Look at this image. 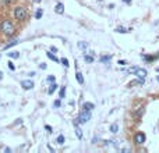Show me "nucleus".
Wrapping results in <instances>:
<instances>
[{
    "mask_svg": "<svg viewBox=\"0 0 159 153\" xmlns=\"http://www.w3.org/2000/svg\"><path fill=\"white\" fill-rule=\"evenodd\" d=\"M64 96H66V86H62V88H60V93H59V98H60V99H63Z\"/></svg>",
    "mask_w": 159,
    "mask_h": 153,
    "instance_id": "obj_18",
    "label": "nucleus"
},
{
    "mask_svg": "<svg viewBox=\"0 0 159 153\" xmlns=\"http://www.w3.org/2000/svg\"><path fill=\"white\" fill-rule=\"evenodd\" d=\"M117 131H119V125H117V124H112V125H110V132L116 134Z\"/></svg>",
    "mask_w": 159,
    "mask_h": 153,
    "instance_id": "obj_19",
    "label": "nucleus"
},
{
    "mask_svg": "<svg viewBox=\"0 0 159 153\" xmlns=\"http://www.w3.org/2000/svg\"><path fill=\"white\" fill-rule=\"evenodd\" d=\"M147 70H144V68H138L137 70V72H136V75L138 77V78H141V79H145V77H147Z\"/></svg>",
    "mask_w": 159,
    "mask_h": 153,
    "instance_id": "obj_6",
    "label": "nucleus"
},
{
    "mask_svg": "<svg viewBox=\"0 0 159 153\" xmlns=\"http://www.w3.org/2000/svg\"><path fill=\"white\" fill-rule=\"evenodd\" d=\"M2 78H3V72L0 71V79H2Z\"/></svg>",
    "mask_w": 159,
    "mask_h": 153,
    "instance_id": "obj_36",
    "label": "nucleus"
},
{
    "mask_svg": "<svg viewBox=\"0 0 159 153\" xmlns=\"http://www.w3.org/2000/svg\"><path fill=\"white\" fill-rule=\"evenodd\" d=\"M39 68H41V70H46V64H45V63L39 64Z\"/></svg>",
    "mask_w": 159,
    "mask_h": 153,
    "instance_id": "obj_30",
    "label": "nucleus"
},
{
    "mask_svg": "<svg viewBox=\"0 0 159 153\" xmlns=\"http://www.w3.org/2000/svg\"><path fill=\"white\" fill-rule=\"evenodd\" d=\"M42 16H43V10H42V9H38L37 13H35V18L39 20V18H42Z\"/></svg>",
    "mask_w": 159,
    "mask_h": 153,
    "instance_id": "obj_16",
    "label": "nucleus"
},
{
    "mask_svg": "<svg viewBox=\"0 0 159 153\" xmlns=\"http://www.w3.org/2000/svg\"><path fill=\"white\" fill-rule=\"evenodd\" d=\"M137 70H138V67H130V68H127V72L129 74H136Z\"/></svg>",
    "mask_w": 159,
    "mask_h": 153,
    "instance_id": "obj_25",
    "label": "nucleus"
},
{
    "mask_svg": "<svg viewBox=\"0 0 159 153\" xmlns=\"http://www.w3.org/2000/svg\"><path fill=\"white\" fill-rule=\"evenodd\" d=\"M55 107H60V99H57V100L55 102Z\"/></svg>",
    "mask_w": 159,
    "mask_h": 153,
    "instance_id": "obj_31",
    "label": "nucleus"
},
{
    "mask_svg": "<svg viewBox=\"0 0 159 153\" xmlns=\"http://www.w3.org/2000/svg\"><path fill=\"white\" fill-rule=\"evenodd\" d=\"M50 50H52V52H57V47H55V46H52V47H50Z\"/></svg>",
    "mask_w": 159,
    "mask_h": 153,
    "instance_id": "obj_34",
    "label": "nucleus"
},
{
    "mask_svg": "<svg viewBox=\"0 0 159 153\" xmlns=\"http://www.w3.org/2000/svg\"><path fill=\"white\" fill-rule=\"evenodd\" d=\"M147 137L144 132H137L136 135H134V142L137 143V145H143L144 142H145Z\"/></svg>",
    "mask_w": 159,
    "mask_h": 153,
    "instance_id": "obj_4",
    "label": "nucleus"
},
{
    "mask_svg": "<svg viewBox=\"0 0 159 153\" xmlns=\"http://www.w3.org/2000/svg\"><path fill=\"white\" fill-rule=\"evenodd\" d=\"M7 56L10 59H18L20 57V52H11V53H7Z\"/></svg>",
    "mask_w": 159,
    "mask_h": 153,
    "instance_id": "obj_14",
    "label": "nucleus"
},
{
    "mask_svg": "<svg viewBox=\"0 0 159 153\" xmlns=\"http://www.w3.org/2000/svg\"><path fill=\"white\" fill-rule=\"evenodd\" d=\"M56 142L59 143V145H63V143H64V135H59L57 139H56Z\"/></svg>",
    "mask_w": 159,
    "mask_h": 153,
    "instance_id": "obj_24",
    "label": "nucleus"
},
{
    "mask_svg": "<svg viewBox=\"0 0 159 153\" xmlns=\"http://www.w3.org/2000/svg\"><path fill=\"white\" fill-rule=\"evenodd\" d=\"M11 0H4V3H10Z\"/></svg>",
    "mask_w": 159,
    "mask_h": 153,
    "instance_id": "obj_37",
    "label": "nucleus"
},
{
    "mask_svg": "<svg viewBox=\"0 0 159 153\" xmlns=\"http://www.w3.org/2000/svg\"><path fill=\"white\" fill-rule=\"evenodd\" d=\"M14 17H16V20H18V21L25 20L26 18V10L21 6L16 7V9H14Z\"/></svg>",
    "mask_w": 159,
    "mask_h": 153,
    "instance_id": "obj_2",
    "label": "nucleus"
},
{
    "mask_svg": "<svg viewBox=\"0 0 159 153\" xmlns=\"http://www.w3.org/2000/svg\"><path fill=\"white\" fill-rule=\"evenodd\" d=\"M60 61H62V64H63L64 67H66V68H67V67H69V60H67L66 57H63V59L60 60Z\"/></svg>",
    "mask_w": 159,
    "mask_h": 153,
    "instance_id": "obj_27",
    "label": "nucleus"
},
{
    "mask_svg": "<svg viewBox=\"0 0 159 153\" xmlns=\"http://www.w3.org/2000/svg\"><path fill=\"white\" fill-rule=\"evenodd\" d=\"M110 60H112V56H102L101 57V61L102 63H109Z\"/></svg>",
    "mask_w": 159,
    "mask_h": 153,
    "instance_id": "obj_21",
    "label": "nucleus"
},
{
    "mask_svg": "<svg viewBox=\"0 0 159 153\" xmlns=\"http://www.w3.org/2000/svg\"><path fill=\"white\" fill-rule=\"evenodd\" d=\"M74 128H76V134H77V137H78V139H81L83 138V131H81V128L78 127V121H74Z\"/></svg>",
    "mask_w": 159,
    "mask_h": 153,
    "instance_id": "obj_7",
    "label": "nucleus"
},
{
    "mask_svg": "<svg viewBox=\"0 0 159 153\" xmlns=\"http://www.w3.org/2000/svg\"><path fill=\"white\" fill-rule=\"evenodd\" d=\"M78 47L81 50H87V47H88V43H87V42H78Z\"/></svg>",
    "mask_w": 159,
    "mask_h": 153,
    "instance_id": "obj_22",
    "label": "nucleus"
},
{
    "mask_svg": "<svg viewBox=\"0 0 159 153\" xmlns=\"http://www.w3.org/2000/svg\"><path fill=\"white\" fill-rule=\"evenodd\" d=\"M156 79H158V81H159V75H158V78H156Z\"/></svg>",
    "mask_w": 159,
    "mask_h": 153,
    "instance_id": "obj_39",
    "label": "nucleus"
},
{
    "mask_svg": "<svg viewBox=\"0 0 159 153\" xmlns=\"http://www.w3.org/2000/svg\"><path fill=\"white\" fill-rule=\"evenodd\" d=\"M7 65H9V68H10V70H13V71H14V70H16V67H14V64H13V63H11V61H9V63H7Z\"/></svg>",
    "mask_w": 159,
    "mask_h": 153,
    "instance_id": "obj_29",
    "label": "nucleus"
},
{
    "mask_svg": "<svg viewBox=\"0 0 159 153\" xmlns=\"http://www.w3.org/2000/svg\"><path fill=\"white\" fill-rule=\"evenodd\" d=\"M91 120V110H83L78 116V124H85Z\"/></svg>",
    "mask_w": 159,
    "mask_h": 153,
    "instance_id": "obj_3",
    "label": "nucleus"
},
{
    "mask_svg": "<svg viewBox=\"0 0 159 153\" xmlns=\"http://www.w3.org/2000/svg\"><path fill=\"white\" fill-rule=\"evenodd\" d=\"M84 60H85V61L87 63H92L94 61V57H92V56H84Z\"/></svg>",
    "mask_w": 159,
    "mask_h": 153,
    "instance_id": "obj_26",
    "label": "nucleus"
},
{
    "mask_svg": "<svg viewBox=\"0 0 159 153\" xmlns=\"http://www.w3.org/2000/svg\"><path fill=\"white\" fill-rule=\"evenodd\" d=\"M143 114H144V106H143V107H138V110H136V111H134V116H136L137 118H138V117H141Z\"/></svg>",
    "mask_w": 159,
    "mask_h": 153,
    "instance_id": "obj_13",
    "label": "nucleus"
},
{
    "mask_svg": "<svg viewBox=\"0 0 159 153\" xmlns=\"http://www.w3.org/2000/svg\"><path fill=\"white\" fill-rule=\"evenodd\" d=\"M45 128H46V131H48V132H52V127H50V125H46V127H45Z\"/></svg>",
    "mask_w": 159,
    "mask_h": 153,
    "instance_id": "obj_33",
    "label": "nucleus"
},
{
    "mask_svg": "<svg viewBox=\"0 0 159 153\" xmlns=\"http://www.w3.org/2000/svg\"><path fill=\"white\" fill-rule=\"evenodd\" d=\"M117 64H120V65H126L127 61H124V60H119V63H117Z\"/></svg>",
    "mask_w": 159,
    "mask_h": 153,
    "instance_id": "obj_32",
    "label": "nucleus"
},
{
    "mask_svg": "<svg viewBox=\"0 0 159 153\" xmlns=\"http://www.w3.org/2000/svg\"><path fill=\"white\" fill-rule=\"evenodd\" d=\"M158 57H159V54L158 56H144V60H147V61H152V60L158 59Z\"/></svg>",
    "mask_w": 159,
    "mask_h": 153,
    "instance_id": "obj_23",
    "label": "nucleus"
},
{
    "mask_svg": "<svg viewBox=\"0 0 159 153\" xmlns=\"http://www.w3.org/2000/svg\"><path fill=\"white\" fill-rule=\"evenodd\" d=\"M94 107H95V106H94V103H90V102H87V103L83 104V109H84V110H92Z\"/></svg>",
    "mask_w": 159,
    "mask_h": 153,
    "instance_id": "obj_10",
    "label": "nucleus"
},
{
    "mask_svg": "<svg viewBox=\"0 0 159 153\" xmlns=\"http://www.w3.org/2000/svg\"><path fill=\"white\" fill-rule=\"evenodd\" d=\"M55 11H56L57 14H63L64 13V4L63 3H57L56 7H55Z\"/></svg>",
    "mask_w": 159,
    "mask_h": 153,
    "instance_id": "obj_8",
    "label": "nucleus"
},
{
    "mask_svg": "<svg viewBox=\"0 0 159 153\" xmlns=\"http://www.w3.org/2000/svg\"><path fill=\"white\" fill-rule=\"evenodd\" d=\"M129 31H131V30H126V28H123V26H117L116 28V32H119V33H126V32H129Z\"/></svg>",
    "mask_w": 159,
    "mask_h": 153,
    "instance_id": "obj_20",
    "label": "nucleus"
},
{
    "mask_svg": "<svg viewBox=\"0 0 159 153\" xmlns=\"http://www.w3.org/2000/svg\"><path fill=\"white\" fill-rule=\"evenodd\" d=\"M55 75H49V77H48V82H55Z\"/></svg>",
    "mask_w": 159,
    "mask_h": 153,
    "instance_id": "obj_28",
    "label": "nucleus"
},
{
    "mask_svg": "<svg viewBox=\"0 0 159 153\" xmlns=\"http://www.w3.org/2000/svg\"><path fill=\"white\" fill-rule=\"evenodd\" d=\"M123 2H124L126 4H131V0H123Z\"/></svg>",
    "mask_w": 159,
    "mask_h": 153,
    "instance_id": "obj_35",
    "label": "nucleus"
},
{
    "mask_svg": "<svg viewBox=\"0 0 159 153\" xmlns=\"http://www.w3.org/2000/svg\"><path fill=\"white\" fill-rule=\"evenodd\" d=\"M46 56H48V57H49V59L50 60H53V61H56V63H59L60 61V60L59 59H57V57H56V56H55V54H52V53H46Z\"/></svg>",
    "mask_w": 159,
    "mask_h": 153,
    "instance_id": "obj_17",
    "label": "nucleus"
},
{
    "mask_svg": "<svg viewBox=\"0 0 159 153\" xmlns=\"http://www.w3.org/2000/svg\"><path fill=\"white\" fill-rule=\"evenodd\" d=\"M2 31H3L4 35L13 36L14 32H16V26H14V24L10 20H3V23H2Z\"/></svg>",
    "mask_w": 159,
    "mask_h": 153,
    "instance_id": "obj_1",
    "label": "nucleus"
},
{
    "mask_svg": "<svg viewBox=\"0 0 159 153\" xmlns=\"http://www.w3.org/2000/svg\"><path fill=\"white\" fill-rule=\"evenodd\" d=\"M76 78H77V81H78V84H81V85L84 84V77H83V74H81L80 71L76 72Z\"/></svg>",
    "mask_w": 159,
    "mask_h": 153,
    "instance_id": "obj_9",
    "label": "nucleus"
},
{
    "mask_svg": "<svg viewBox=\"0 0 159 153\" xmlns=\"http://www.w3.org/2000/svg\"><path fill=\"white\" fill-rule=\"evenodd\" d=\"M21 86H23V88L25 89V91H30V89L34 88V82L30 81V79H25V81L21 82Z\"/></svg>",
    "mask_w": 159,
    "mask_h": 153,
    "instance_id": "obj_5",
    "label": "nucleus"
},
{
    "mask_svg": "<svg viewBox=\"0 0 159 153\" xmlns=\"http://www.w3.org/2000/svg\"><path fill=\"white\" fill-rule=\"evenodd\" d=\"M56 89H57V85L53 82V84L49 86V91H48V93H49V95H53L55 92H56Z\"/></svg>",
    "mask_w": 159,
    "mask_h": 153,
    "instance_id": "obj_12",
    "label": "nucleus"
},
{
    "mask_svg": "<svg viewBox=\"0 0 159 153\" xmlns=\"http://www.w3.org/2000/svg\"><path fill=\"white\" fill-rule=\"evenodd\" d=\"M17 43H18V40H17V39H14V40H11L10 43H7V45L4 46L3 49H4V50H7V49H10V47H13V46H16Z\"/></svg>",
    "mask_w": 159,
    "mask_h": 153,
    "instance_id": "obj_11",
    "label": "nucleus"
},
{
    "mask_svg": "<svg viewBox=\"0 0 159 153\" xmlns=\"http://www.w3.org/2000/svg\"><path fill=\"white\" fill-rule=\"evenodd\" d=\"M143 84H144V79L138 78V79H137V81L130 82V84H129V86H134V85H143Z\"/></svg>",
    "mask_w": 159,
    "mask_h": 153,
    "instance_id": "obj_15",
    "label": "nucleus"
},
{
    "mask_svg": "<svg viewBox=\"0 0 159 153\" xmlns=\"http://www.w3.org/2000/svg\"><path fill=\"white\" fill-rule=\"evenodd\" d=\"M0 31H2V24H0Z\"/></svg>",
    "mask_w": 159,
    "mask_h": 153,
    "instance_id": "obj_38",
    "label": "nucleus"
}]
</instances>
